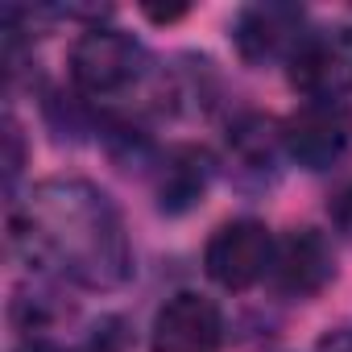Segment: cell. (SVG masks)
I'll list each match as a JSON object with an SVG mask.
<instances>
[{"instance_id": "cell-8", "label": "cell", "mask_w": 352, "mask_h": 352, "mask_svg": "<svg viewBox=\"0 0 352 352\" xmlns=\"http://www.w3.org/2000/svg\"><path fill=\"white\" fill-rule=\"evenodd\" d=\"M331 278H336V257H331V241L319 228H298L286 241H278L270 286L282 298H315Z\"/></svg>"}, {"instance_id": "cell-1", "label": "cell", "mask_w": 352, "mask_h": 352, "mask_svg": "<svg viewBox=\"0 0 352 352\" xmlns=\"http://www.w3.org/2000/svg\"><path fill=\"white\" fill-rule=\"evenodd\" d=\"M13 249L46 278L79 290H120L133 245L116 204L87 179H46L9 216Z\"/></svg>"}, {"instance_id": "cell-9", "label": "cell", "mask_w": 352, "mask_h": 352, "mask_svg": "<svg viewBox=\"0 0 352 352\" xmlns=\"http://www.w3.org/2000/svg\"><path fill=\"white\" fill-rule=\"evenodd\" d=\"M212 174H216L212 153H204L195 145H183V149L166 153V162L157 166V208L170 212V216L191 212L208 195Z\"/></svg>"}, {"instance_id": "cell-7", "label": "cell", "mask_w": 352, "mask_h": 352, "mask_svg": "<svg viewBox=\"0 0 352 352\" xmlns=\"http://www.w3.org/2000/svg\"><path fill=\"white\" fill-rule=\"evenodd\" d=\"M153 352H220L224 348V311L195 290L166 298L149 323Z\"/></svg>"}, {"instance_id": "cell-10", "label": "cell", "mask_w": 352, "mask_h": 352, "mask_svg": "<svg viewBox=\"0 0 352 352\" xmlns=\"http://www.w3.org/2000/svg\"><path fill=\"white\" fill-rule=\"evenodd\" d=\"M228 149H232V162L245 170V174H270L274 162L286 153L282 145V124L265 120V116H245L232 133H228Z\"/></svg>"}, {"instance_id": "cell-3", "label": "cell", "mask_w": 352, "mask_h": 352, "mask_svg": "<svg viewBox=\"0 0 352 352\" xmlns=\"http://www.w3.org/2000/svg\"><path fill=\"white\" fill-rule=\"evenodd\" d=\"M286 71H290V87L307 96V104L344 100L352 91V30L348 25L307 30Z\"/></svg>"}, {"instance_id": "cell-13", "label": "cell", "mask_w": 352, "mask_h": 352, "mask_svg": "<svg viewBox=\"0 0 352 352\" xmlns=\"http://www.w3.org/2000/svg\"><path fill=\"white\" fill-rule=\"evenodd\" d=\"M21 174V129L9 120V183H17Z\"/></svg>"}, {"instance_id": "cell-2", "label": "cell", "mask_w": 352, "mask_h": 352, "mask_svg": "<svg viewBox=\"0 0 352 352\" xmlns=\"http://www.w3.org/2000/svg\"><path fill=\"white\" fill-rule=\"evenodd\" d=\"M149 79L145 46L112 25H87L71 46V83L83 100H120Z\"/></svg>"}, {"instance_id": "cell-11", "label": "cell", "mask_w": 352, "mask_h": 352, "mask_svg": "<svg viewBox=\"0 0 352 352\" xmlns=\"http://www.w3.org/2000/svg\"><path fill=\"white\" fill-rule=\"evenodd\" d=\"M327 216H331V228L352 245V187H344V191H336V195H331Z\"/></svg>"}, {"instance_id": "cell-4", "label": "cell", "mask_w": 352, "mask_h": 352, "mask_svg": "<svg viewBox=\"0 0 352 352\" xmlns=\"http://www.w3.org/2000/svg\"><path fill=\"white\" fill-rule=\"evenodd\" d=\"M274 249H278V241L270 236V228L261 220H249V216L228 220L212 232V241L204 249V270L224 290H249L261 278H270Z\"/></svg>"}, {"instance_id": "cell-12", "label": "cell", "mask_w": 352, "mask_h": 352, "mask_svg": "<svg viewBox=\"0 0 352 352\" xmlns=\"http://www.w3.org/2000/svg\"><path fill=\"white\" fill-rule=\"evenodd\" d=\"M17 352H96V344H91V336L83 344H58L50 336H21Z\"/></svg>"}, {"instance_id": "cell-6", "label": "cell", "mask_w": 352, "mask_h": 352, "mask_svg": "<svg viewBox=\"0 0 352 352\" xmlns=\"http://www.w3.org/2000/svg\"><path fill=\"white\" fill-rule=\"evenodd\" d=\"M302 38H307V13L298 5H286V0L245 5L232 21V46L249 67L290 63Z\"/></svg>"}, {"instance_id": "cell-5", "label": "cell", "mask_w": 352, "mask_h": 352, "mask_svg": "<svg viewBox=\"0 0 352 352\" xmlns=\"http://www.w3.org/2000/svg\"><path fill=\"white\" fill-rule=\"evenodd\" d=\"M282 145H286V157L298 162L302 170L319 174L340 166L352 149V108L344 100L302 104L282 124Z\"/></svg>"}]
</instances>
